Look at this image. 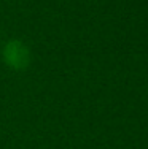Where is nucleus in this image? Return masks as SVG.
Returning a JSON list of instances; mask_svg holds the SVG:
<instances>
[{
	"label": "nucleus",
	"instance_id": "nucleus-1",
	"mask_svg": "<svg viewBox=\"0 0 148 149\" xmlns=\"http://www.w3.org/2000/svg\"><path fill=\"white\" fill-rule=\"evenodd\" d=\"M3 62L13 70H26L30 65L32 52L30 48L21 40H10L6 41L2 49Z\"/></svg>",
	"mask_w": 148,
	"mask_h": 149
}]
</instances>
